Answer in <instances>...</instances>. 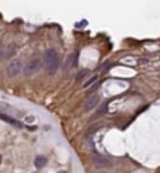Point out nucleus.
Wrapping results in <instances>:
<instances>
[{"mask_svg": "<svg viewBox=\"0 0 160 173\" xmlns=\"http://www.w3.org/2000/svg\"><path fill=\"white\" fill-rule=\"evenodd\" d=\"M42 61H44V65L48 72L49 73L56 72L58 67H59V58H58L56 50L53 49V48L47 49L44 54Z\"/></svg>", "mask_w": 160, "mask_h": 173, "instance_id": "f257e3e1", "label": "nucleus"}, {"mask_svg": "<svg viewBox=\"0 0 160 173\" xmlns=\"http://www.w3.org/2000/svg\"><path fill=\"white\" fill-rule=\"evenodd\" d=\"M106 112H107V103H105V104H103L102 106L100 107V109H98V111H96V116H93L92 118L91 119H95V118H98V116H103L104 114L106 113Z\"/></svg>", "mask_w": 160, "mask_h": 173, "instance_id": "1a4fd4ad", "label": "nucleus"}, {"mask_svg": "<svg viewBox=\"0 0 160 173\" xmlns=\"http://www.w3.org/2000/svg\"><path fill=\"white\" fill-rule=\"evenodd\" d=\"M42 67V62L39 59H35L29 62L23 68V73L26 76H31L35 73H37Z\"/></svg>", "mask_w": 160, "mask_h": 173, "instance_id": "7ed1b4c3", "label": "nucleus"}, {"mask_svg": "<svg viewBox=\"0 0 160 173\" xmlns=\"http://www.w3.org/2000/svg\"><path fill=\"white\" fill-rule=\"evenodd\" d=\"M77 59H78V57H77V54H76V53H73V54L70 55L67 61L68 67H74V65H76V63H77Z\"/></svg>", "mask_w": 160, "mask_h": 173, "instance_id": "6e6552de", "label": "nucleus"}, {"mask_svg": "<svg viewBox=\"0 0 160 173\" xmlns=\"http://www.w3.org/2000/svg\"><path fill=\"white\" fill-rule=\"evenodd\" d=\"M94 164L96 168H101V167H105L109 165V162L103 156H96L94 158Z\"/></svg>", "mask_w": 160, "mask_h": 173, "instance_id": "20e7f679", "label": "nucleus"}, {"mask_svg": "<svg viewBox=\"0 0 160 173\" xmlns=\"http://www.w3.org/2000/svg\"><path fill=\"white\" fill-rule=\"evenodd\" d=\"M87 24H88L87 20H83V23H76L75 26H76V27H82L83 25H87Z\"/></svg>", "mask_w": 160, "mask_h": 173, "instance_id": "f8f14e48", "label": "nucleus"}, {"mask_svg": "<svg viewBox=\"0 0 160 173\" xmlns=\"http://www.w3.org/2000/svg\"><path fill=\"white\" fill-rule=\"evenodd\" d=\"M23 69V62L21 59H16L12 61L7 68V74L9 77H14Z\"/></svg>", "mask_w": 160, "mask_h": 173, "instance_id": "f03ea898", "label": "nucleus"}, {"mask_svg": "<svg viewBox=\"0 0 160 173\" xmlns=\"http://www.w3.org/2000/svg\"><path fill=\"white\" fill-rule=\"evenodd\" d=\"M1 159L2 158H1V156H0V164H1Z\"/></svg>", "mask_w": 160, "mask_h": 173, "instance_id": "4468645a", "label": "nucleus"}, {"mask_svg": "<svg viewBox=\"0 0 160 173\" xmlns=\"http://www.w3.org/2000/svg\"><path fill=\"white\" fill-rule=\"evenodd\" d=\"M57 173H67V172H66V171H63V170H62V171H58Z\"/></svg>", "mask_w": 160, "mask_h": 173, "instance_id": "ddd939ff", "label": "nucleus"}, {"mask_svg": "<svg viewBox=\"0 0 160 173\" xmlns=\"http://www.w3.org/2000/svg\"><path fill=\"white\" fill-rule=\"evenodd\" d=\"M47 162V159L44 156H38L35 160V166L37 168H42L44 166H45Z\"/></svg>", "mask_w": 160, "mask_h": 173, "instance_id": "423d86ee", "label": "nucleus"}, {"mask_svg": "<svg viewBox=\"0 0 160 173\" xmlns=\"http://www.w3.org/2000/svg\"><path fill=\"white\" fill-rule=\"evenodd\" d=\"M0 118L3 119V120H5V121H7V122H8V123L13 124V125H15V126L21 127V124H20L19 121L15 120L14 118H10V116H7V114H0Z\"/></svg>", "mask_w": 160, "mask_h": 173, "instance_id": "0eeeda50", "label": "nucleus"}, {"mask_svg": "<svg viewBox=\"0 0 160 173\" xmlns=\"http://www.w3.org/2000/svg\"><path fill=\"white\" fill-rule=\"evenodd\" d=\"M98 100H100V98H98V95H93V96H91V97L89 98L87 101H86V103H85V109H86L87 111L92 110V109H94L96 105H98Z\"/></svg>", "mask_w": 160, "mask_h": 173, "instance_id": "39448f33", "label": "nucleus"}, {"mask_svg": "<svg viewBox=\"0 0 160 173\" xmlns=\"http://www.w3.org/2000/svg\"><path fill=\"white\" fill-rule=\"evenodd\" d=\"M88 73H89V70H87V69H83V70H80L79 72H78L77 76H76V79H77V80H80V79L84 78L85 76L88 74Z\"/></svg>", "mask_w": 160, "mask_h": 173, "instance_id": "9d476101", "label": "nucleus"}, {"mask_svg": "<svg viewBox=\"0 0 160 173\" xmlns=\"http://www.w3.org/2000/svg\"><path fill=\"white\" fill-rule=\"evenodd\" d=\"M96 79H98V75H96L95 77H93L92 79H90V80H89L88 82L84 85V88H86V86H89L92 85V84H94L96 81Z\"/></svg>", "mask_w": 160, "mask_h": 173, "instance_id": "9b49d317", "label": "nucleus"}]
</instances>
